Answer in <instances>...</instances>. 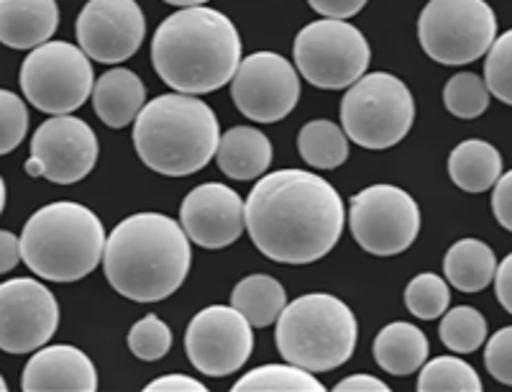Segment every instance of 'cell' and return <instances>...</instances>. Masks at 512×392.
Masks as SVG:
<instances>
[{
    "label": "cell",
    "instance_id": "obj_1",
    "mask_svg": "<svg viewBox=\"0 0 512 392\" xmlns=\"http://www.w3.org/2000/svg\"><path fill=\"white\" fill-rule=\"evenodd\" d=\"M344 223V200L315 172H267L246 198V231L272 262H318L338 244Z\"/></svg>",
    "mask_w": 512,
    "mask_h": 392
},
{
    "label": "cell",
    "instance_id": "obj_2",
    "mask_svg": "<svg viewBox=\"0 0 512 392\" xmlns=\"http://www.w3.org/2000/svg\"><path fill=\"white\" fill-rule=\"evenodd\" d=\"M190 264V236L164 213L123 218L105 244V277L134 303H159L175 295L190 275Z\"/></svg>",
    "mask_w": 512,
    "mask_h": 392
},
{
    "label": "cell",
    "instance_id": "obj_3",
    "mask_svg": "<svg viewBox=\"0 0 512 392\" xmlns=\"http://www.w3.org/2000/svg\"><path fill=\"white\" fill-rule=\"evenodd\" d=\"M152 65L177 93H216L241 65L239 29L216 8H180L154 31Z\"/></svg>",
    "mask_w": 512,
    "mask_h": 392
},
{
    "label": "cell",
    "instance_id": "obj_4",
    "mask_svg": "<svg viewBox=\"0 0 512 392\" xmlns=\"http://www.w3.org/2000/svg\"><path fill=\"white\" fill-rule=\"evenodd\" d=\"M221 129L213 108L198 95L169 93L149 100L134 123L141 162L164 177L195 175L216 157Z\"/></svg>",
    "mask_w": 512,
    "mask_h": 392
},
{
    "label": "cell",
    "instance_id": "obj_5",
    "mask_svg": "<svg viewBox=\"0 0 512 392\" xmlns=\"http://www.w3.org/2000/svg\"><path fill=\"white\" fill-rule=\"evenodd\" d=\"M108 234L88 205L59 200L26 221L21 234L24 264L49 282H77L105 257Z\"/></svg>",
    "mask_w": 512,
    "mask_h": 392
},
{
    "label": "cell",
    "instance_id": "obj_6",
    "mask_svg": "<svg viewBox=\"0 0 512 392\" xmlns=\"http://www.w3.org/2000/svg\"><path fill=\"white\" fill-rule=\"evenodd\" d=\"M274 339L285 362L318 375L349 362L359 339V323L341 298L310 293L287 303Z\"/></svg>",
    "mask_w": 512,
    "mask_h": 392
},
{
    "label": "cell",
    "instance_id": "obj_7",
    "mask_svg": "<svg viewBox=\"0 0 512 392\" xmlns=\"http://www.w3.org/2000/svg\"><path fill=\"white\" fill-rule=\"evenodd\" d=\"M415 123V98L400 77L369 72L341 98V126L361 149L382 152L400 144Z\"/></svg>",
    "mask_w": 512,
    "mask_h": 392
},
{
    "label": "cell",
    "instance_id": "obj_8",
    "mask_svg": "<svg viewBox=\"0 0 512 392\" xmlns=\"http://www.w3.org/2000/svg\"><path fill=\"white\" fill-rule=\"evenodd\" d=\"M418 39L438 65H472L495 44L497 16L487 0H431L418 18Z\"/></svg>",
    "mask_w": 512,
    "mask_h": 392
},
{
    "label": "cell",
    "instance_id": "obj_9",
    "mask_svg": "<svg viewBox=\"0 0 512 392\" xmlns=\"http://www.w3.org/2000/svg\"><path fill=\"white\" fill-rule=\"evenodd\" d=\"M295 67L320 90H346L367 75L372 62L367 36L341 18H320L295 36Z\"/></svg>",
    "mask_w": 512,
    "mask_h": 392
},
{
    "label": "cell",
    "instance_id": "obj_10",
    "mask_svg": "<svg viewBox=\"0 0 512 392\" xmlns=\"http://www.w3.org/2000/svg\"><path fill=\"white\" fill-rule=\"evenodd\" d=\"M21 93L49 116H67L93 95L95 72L88 52L70 41H47L31 49L21 67Z\"/></svg>",
    "mask_w": 512,
    "mask_h": 392
},
{
    "label": "cell",
    "instance_id": "obj_11",
    "mask_svg": "<svg viewBox=\"0 0 512 392\" xmlns=\"http://www.w3.org/2000/svg\"><path fill=\"white\" fill-rule=\"evenodd\" d=\"M349 226L364 252L397 257L418 239L420 208L397 185H369L351 198Z\"/></svg>",
    "mask_w": 512,
    "mask_h": 392
},
{
    "label": "cell",
    "instance_id": "obj_12",
    "mask_svg": "<svg viewBox=\"0 0 512 392\" xmlns=\"http://www.w3.org/2000/svg\"><path fill=\"white\" fill-rule=\"evenodd\" d=\"M249 318L233 305H208L192 318L185 334V352L205 377L236 375L254 352Z\"/></svg>",
    "mask_w": 512,
    "mask_h": 392
},
{
    "label": "cell",
    "instance_id": "obj_13",
    "mask_svg": "<svg viewBox=\"0 0 512 392\" xmlns=\"http://www.w3.org/2000/svg\"><path fill=\"white\" fill-rule=\"evenodd\" d=\"M231 98L246 118L277 123L300 100V72L277 52H254L241 59L231 80Z\"/></svg>",
    "mask_w": 512,
    "mask_h": 392
},
{
    "label": "cell",
    "instance_id": "obj_14",
    "mask_svg": "<svg viewBox=\"0 0 512 392\" xmlns=\"http://www.w3.org/2000/svg\"><path fill=\"white\" fill-rule=\"evenodd\" d=\"M59 326V303L34 277H16L0 285V349L29 354L47 344Z\"/></svg>",
    "mask_w": 512,
    "mask_h": 392
},
{
    "label": "cell",
    "instance_id": "obj_15",
    "mask_svg": "<svg viewBox=\"0 0 512 392\" xmlns=\"http://www.w3.org/2000/svg\"><path fill=\"white\" fill-rule=\"evenodd\" d=\"M77 44L100 65L134 57L146 36V16L136 0H88L75 21Z\"/></svg>",
    "mask_w": 512,
    "mask_h": 392
},
{
    "label": "cell",
    "instance_id": "obj_16",
    "mask_svg": "<svg viewBox=\"0 0 512 392\" xmlns=\"http://www.w3.org/2000/svg\"><path fill=\"white\" fill-rule=\"evenodd\" d=\"M31 154L44 164V177L54 185H75L98 162V136L75 116H54L31 136Z\"/></svg>",
    "mask_w": 512,
    "mask_h": 392
},
{
    "label": "cell",
    "instance_id": "obj_17",
    "mask_svg": "<svg viewBox=\"0 0 512 392\" xmlns=\"http://www.w3.org/2000/svg\"><path fill=\"white\" fill-rule=\"evenodd\" d=\"M180 223L190 241L203 249H226L246 229V203L221 182H205L185 195Z\"/></svg>",
    "mask_w": 512,
    "mask_h": 392
},
{
    "label": "cell",
    "instance_id": "obj_18",
    "mask_svg": "<svg viewBox=\"0 0 512 392\" xmlns=\"http://www.w3.org/2000/svg\"><path fill=\"white\" fill-rule=\"evenodd\" d=\"M21 387L29 392H95L98 372L77 346H41L26 364Z\"/></svg>",
    "mask_w": 512,
    "mask_h": 392
},
{
    "label": "cell",
    "instance_id": "obj_19",
    "mask_svg": "<svg viewBox=\"0 0 512 392\" xmlns=\"http://www.w3.org/2000/svg\"><path fill=\"white\" fill-rule=\"evenodd\" d=\"M59 26L57 0H0V41L8 49H36Z\"/></svg>",
    "mask_w": 512,
    "mask_h": 392
},
{
    "label": "cell",
    "instance_id": "obj_20",
    "mask_svg": "<svg viewBox=\"0 0 512 392\" xmlns=\"http://www.w3.org/2000/svg\"><path fill=\"white\" fill-rule=\"evenodd\" d=\"M146 88L136 72L113 67L95 80L93 108L108 129H126L144 111Z\"/></svg>",
    "mask_w": 512,
    "mask_h": 392
},
{
    "label": "cell",
    "instance_id": "obj_21",
    "mask_svg": "<svg viewBox=\"0 0 512 392\" xmlns=\"http://www.w3.org/2000/svg\"><path fill=\"white\" fill-rule=\"evenodd\" d=\"M216 162L218 170L231 180H259L272 164V141L254 126H233L221 134Z\"/></svg>",
    "mask_w": 512,
    "mask_h": 392
},
{
    "label": "cell",
    "instance_id": "obj_22",
    "mask_svg": "<svg viewBox=\"0 0 512 392\" xmlns=\"http://www.w3.org/2000/svg\"><path fill=\"white\" fill-rule=\"evenodd\" d=\"M428 354H431L428 336L413 323H390L374 339V359L384 372L395 377H408L418 372L428 362Z\"/></svg>",
    "mask_w": 512,
    "mask_h": 392
},
{
    "label": "cell",
    "instance_id": "obj_23",
    "mask_svg": "<svg viewBox=\"0 0 512 392\" xmlns=\"http://www.w3.org/2000/svg\"><path fill=\"white\" fill-rule=\"evenodd\" d=\"M448 177L464 193H487L502 177V154L484 139L461 141L448 157Z\"/></svg>",
    "mask_w": 512,
    "mask_h": 392
},
{
    "label": "cell",
    "instance_id": "obj_24",
    "mask_svg": "<svg viewBox=\"0 0 512 392\" xmlns=\"http://www.w3.org/2000/svg\"><path fill=\"white\" fill-rule=\"evenodd\" d=\"M443 275L459 293H482L497 275V257L482 239L456 241L443 257Z\"/></svg>",
    "mask_w": 512,
    "mask_h": 392
},
{
    "label": "cell",
    "instance_id": "obj_25",
    "mask_svg": "<svg viewBox=\"0 0 512 392\" xmlns=\"http://www.w3.org/2000/svg\"><path fill=\"white\" fill-rule=\"evenodd\" d=\"M231 305L244 313L254 328H267L280 321L287 308L285 287L269 275H249L233 287Z\"/></svg>",
    "mask_w": 512,
    "mask_h": 392
},
{
    "label": "cell",
    "instance_id": "obj_26",
    "mask_svg": "<svg viewBox=\"0 0 512 392\" xmlns=\"http://www.w3.org/2000/svg\"><path fill=\"white\" fill-rule=\"evenodd\" d=\"M297 152L315 170H336L349 159V136L344 126H336L326 118H315L300 129Z\"/></svg>",
    "mask_w": 512,
    "mask_h": 392
},
{
    "label": "cell",
    "instance_id": "obj_27",
    "mask_svg": "<svg viewBox=\"0 0 512 392\" xmlns=\"http://www.w3.org/2000/svg\"><path fill=\"white\" fill-rule=\"evenodd\" d=\"M315 372L297 364H264L246 372L233 390L236 392H323V382L313 377Z\"/></svg>",
    "mask_w": 512,
    "mask_h": 392
},
{
    "label": "cell",
    "instance_id": "obj_28",
    "mask_svg": "<svg viewBox=\"0 0 512 392\" xmlns=\"http://www.w3.org/2000/svg\"><path fill=\"white\" fill-rule=\"evenodd\" d=\"M420 392H482L477 369L461 357H436L420 367Z\"/></svg>",
    "mask_w": 512,
    "mask_h": 392
},
{
    "label": "cell",
    "instance_id": "obj_29",
    "mask_svg": "<svg viewBox=\"0 0 512 392\" xmlns=\"http://www.w3.org/2000/svg\"><path fill=\"white\" fill-rule=\"evenodd\" d=\"M438 336L454 354H472L487 341V321L472 305H459L443 313Z\"/></svg>",
    "mask_w": 512,
    "mask_h": 392
},
{
    "label": "cell",
    "instance_id": "obj_30",
    "mask_svg": "<svg viewBox=\"0 0 512 392\" xmlns=\"http://www.w3.org/2000/svg\"><path fill=\"white\" fill-rule=\"evenodd\" d=\"M451 303V287L448 280L433 272H420L405 287V305L420 321H436L448 311Z\"/></svg>",
    "mask_w": 512,
    "mask_h": 392
},
{
    "label": "cell",
    "instance_id": "obj_31",
    "mask_svg": "<svg viewBox=\"0 0 512 392\" xmlns=\"http://www.w3.org/2000/svg\"><path fill=\"white\" fill-rule=\"evenodd\" d=\"M489 88L484 77L474 72H459L446 82L443 103L446 111L456 118H479L489 108Z\"/></svg>",
    "mask_w": 512,
    "mask_h": 392
},
{
    "label": "cell",
    "instance_id": "obj_32",
    "mask_svg": "<svg viewBox=\"0 0 512 392\" xmlns=\"http://www.w3.org/2000/svg\"><path fill=\"white\" fill-rule=\"evenodd\" d=\"M128 349L141 362H157L172 349V331L162 318L149 313L128 331Z\"/></svg>",
    "mask_w": 512,
    "mask_h": 392
},
{
    "label": "cell",
    "instance_id": "obj_33",
    "mask_svg": "<svg viewBox=\"0 0 512 392\" xmlns=\"http://www.w3.org/2000/svg\"><path fill=\"white\" fill-rule=\"evenodd\" d=\"M484 82L497 100L512 106V29L497 36L484 59Z\"/></svg>",
    "mask_w": 512,
    "mask_h": 392
},
{
    "label": "cell",
    "instance_id": "obj_34",
    "mask_svg": "<svg viewBox=\"0 0 512 392\" xmlns=\"http://www.w3.org/2000/svg\"><path fill=\"white\" fill-rule=\"evenodd\" d=\"M29 131V108L13 90H0V154H11Z\"/></svg>",
    "mask_w": 512,
    "mask_h": 392
},
{
    "label": "cell",
    "instance_id": "obj_35",
    "mask_svg": "<svg viewBox=\"0 0 512 392\" xmlns=\"http://www.w3.org/2000/svg\"><path fill=\"white\" fill-rule=\"evenodd\" d=\"M484 367L497 382L512 385V326L500 328L495 336H489L484 349Z\"/></svg>",
    "mask_w": 512,
    "mask_h": 392
},
{
    "label": "cell",
    "instance_id": "obj_36",
    "mask_svg": "<svg viewBox=\"0 0 512 392\" xmlns=\"http://www.w3.org/2000/svg\"><path fill=\"white\" fill-rule=\"evenodd\" d=\"M492 213H495L497 223H500L502 229H507L512 234V170L502 172L495 190H492Z\"/></svg>",
    "mask_w": 512,
    "mask_h": 392
},
{
    "label": "cell",
    "instance_id": "obj_37",
    "mask_svg": "<svg viewBox=\"0 0 512 392\" xmlns=\"http://www.w3.org/2000/svg\"><path fill=\"white\" fill-rule=\"evenodd\" d=\"M310 8L320 13L323 18H341L349 21L351 16L361 13V8L367 6L369 0H308Z\"/></svg>",
    "mask_w": 512,
    "mask_h": 392
},
{
    "label": "cell",
    "instance_id": "obj_38",
    "mask_svg": "<svg viewBox=\"0 0 512 392\" xmlns=\"http://www.w3.org/2000/svg\"><path fill=\"white\" fill-rule=\"evenodd\" d=\"M149 392H205V385L187 375H164L146 385Z\"/></svg>",
    "mask_w": 512,
    "mask_h": 392
},
{
    "label": "cell",
    "instance_id": "obj_39",
    "mask_svg": "<svg viewBox=\"0 0 512 392\" xmlns=\"http://www.w3.org/2000/svg\"><path fill=\"white\" fill-rule=\"evenodd\" d=\"M21 259H24V252H21V239H18L13 231H0V272L8 275V272H11Z\"/></svg>",
    "mask_w": 512,
    "mask_h": 392
},
{
    "label": "cell",
    "instance_id": "obj_40",
    "mask_svg": "<svg viewBox=\"0 0 512 392\" xmlns=\"http://www.w3.org/2000/svg\"><path fill=\"white\" fill-rule=\"evenodd\" d=\"M495 290L502 308L512 316V254H507V257L500 262V267H497Z\"/></svg>",
    "mask_w": 512,
    "mask_h": 392
},
{
    "label": "cell",
    "instance_id": "obj_41",
    "mask_svg": "<svg viewBox=\"0 0 512 392\" xmlns=\"http://www.w3.org/2000/svg\"><path fill=\"white\" fill-rule=\"evenodd\" d=\"M338 392H387L390 387L384 385L379 377L374 375H351L336 385Z\"/></svg>",
    "mask_w": 512,
    "mask_h": 392
},
{
    "label": "cell",
    "instance_id": "obj_42",
    "mask_svg": "<svg viewBox=\"0 0 512 392\" xmlns=\"http://www.w3.org/2000/svg\"><path fill=\"white\" fill-rule=\"evenodd\" d=\"M26 175H29V177H44V164H41V159H36L34 154L26 159Z\"/></svg>",
    "mask_w": 512,
    "mask_h": 392
},
{
    "label": "cell",
    "instance_id": "obj_43",
    "mask_svg": "<svg viewBox=\"0 0 512 392\" xmlns=\"http://www.w3.org/2000/svg\"><path fill=\"white\" fill-rule=\"evenodd\" d=\"M169 6H177V8H187V6H205L208 0H164Z\"/></svg>",
    "mask_w": 512,
    "mask_h": 392
}]
</instances>
